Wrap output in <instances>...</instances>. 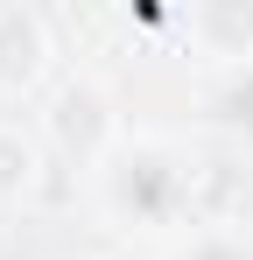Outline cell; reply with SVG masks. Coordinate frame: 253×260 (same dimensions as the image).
<instances>
[{"instance_id":"1","label":"cell","mask_w":253,"mask_h":260,"mask_svg":"<svg viewBox=\"0 0 253 260\" xmlns=\"http://www.w3.org/2000/svg\"><path fill=\"white\" fill-rule=\"evenodd\" d=\"M99 218L120 232H190L197 204V155L169 134H126L120 155L91 176Z\"/></svg>"},{"instance_id":"2","label":"cell","mask_w":253,"mask_h":260,"mask_svg":"<svg viewBox=\"0 0 253 260\" xmlns=\"http://www.w3.org/2000/svg\"><path fill=\"white\" fill-rule=\"evenodd\" d=\"M36 134L56 162H71L78 176H99L120 155L126 120H120V99H113V85L99 71H64L36 106Z\"/></svg>"},{"instance_id":"3","label":"cell","mask_w":253,"mask_h":260,"mask_svg":"<svg viewBox=\"0 0 253 260\" xmlns=\"http://www.w3.org/2000/svg\"><path fill=\"white\" fill-rule=\"evenodd\" d=\"M56 85V28L42 7L0 0V106L42 99Z\"/></svg>"},{"instance_id":"4","label":"cell","mask_w":253,"mask_h":260,"mask_svg":"<svg viewBox=\"0 0 253 260\" xmlns=\"http://www.w3.org/2000/svg\"><path fill=\"white\" fill-rule=\"evenodd\" d=\"M176 36L211 78L253 71V0H190L176 7Z\"/></svg>"},{"instance_id":"5","label":"cell","mask_w":253,"mask_h":260,"mask_svg":"<svg viewBox=\"0 0 253 260\" xmlns=\"http://www.w3.org/2000/svg\"><path fill=\"white\" fill-rule=\"evenodd\" d=\"M42 169H49V148H42V134L0 113V211H21V204H36Z\"/></svg>"},{"instance_id":"6","label":"cell","mask_w":253,"mask_h":260,"mask_svg":"<svg viewBox=\"0 0 253 260\" xmlns=\"http://www.w3.org/2000/svg\"><path fill=\"white\" fill-rule=\"evenodd\" d=\"M204 120H211L218 134H246V141H253V71L211 78V91H204Z\"/></svg>"},{"instance_id":"7","label":"cell","mask_w":253,"mask_h":260,"mask_svg":"<svg viewBox=\"0 0 253 260\" xmlns=\"http://www.w3.org/2000/svg\"><path fill=\"white\" fill-rule=\"evenodd\" d=\"M169 260H253V225H197L169 246Z\"/></svg>"}]
</instances>
